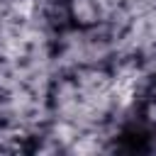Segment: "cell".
<instances>
[{"mask_svg":"<svg viewBox=\"0 0 156 156\" xmlns=\"http://www.w3.org/2000/svg\"><path fill=\"white\" fill-rule=\"evenodd\" d=\"M17 12H22V15H29V12H32V2H29V0L20 2V5H17Z\"/></svg>","mask_w":156,"mask_h":156,"instance_id":"6da1fadb","label":"cell"}]
</instances>
